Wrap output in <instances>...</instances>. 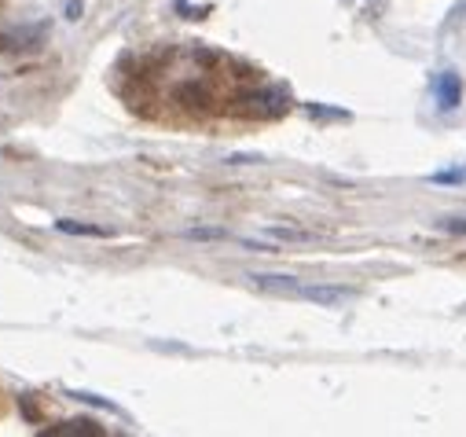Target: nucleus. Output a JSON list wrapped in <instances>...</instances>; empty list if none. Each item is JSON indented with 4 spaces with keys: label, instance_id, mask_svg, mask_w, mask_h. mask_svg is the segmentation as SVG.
<instances>
[{
    "label": "nucleus",
    "instance_id": "nucleus-1",
    "mask_svg": "<svg viewBox=\"0 0 466 437\" xmlns=\"http://www.w3.org/2000/svg\"><path fill=\"white\" fill-rule=\"evenodd\" d=\"M258 287L265 290H279V294H290V298H305V301H316V305H341L353 298L349 287H327V283H298L294 276H250Z\"/></svg>",
    "mask_w": 466,
    "mask_h": 437
},
{
    "label": "nucleus",
    "instance_id": "nucleus-2",
    "mask_svg": "<svg viewBox=\"0 0 466 437\" xmlns=\"http://www.w3.org/2000/svg\"><path fill=\"white\" fill-rule=\"evenodd\" d=\"M433 92H437V107H441V111H455L459 99H462V81H459V74L444 70V74L437 77Z\"/></svg>",
    "mask_w": 466,
    "mask_h": 437
},
{
    "label": "nucleus",
    "instance_id": "nucleus-3",
    "mask_svg": "<svg viewBox=\"0 0 466 437\" xmlns=\"http://www.w3.org/2000/svg\"><path fill=\"white\" fill-rule=\"evenodd\" d=\"M45 433H103L92 419H70V422H59V426H48Z\"/></svg>",
    "mask_w": 466,
    "mask_h": 437
},
{
    "label": "nucleus",
    "instance_id": "nucleus-4",
    "mask_svg": "<svg viewBox=\"0 0 466 437\" xmlns=\"http://www.w3.org/2000/svg\"><path fill=\"white\" fill-rule=\"evenodd\" d=\"M59 232H74V236H106V229H96V225H77V221H59Z\"/></svg>",
    "mask_w": 466,
    "mask_h": 437
},
{
    "label": "nucleus",
    "instance_id": "nucleus-5",
    "mask_svg": "<svg viewBox=\"0 0 466 437\" xmlns=\"http://www.w3.org/2000/svg\"><path fill=\"white\" fill-rule=\"evenodd\" d=\"M187 239H228V232H220V229H191V232H184Z\"/></svg>",
    "mask_w": 466,
    "mask_h": 437
}]
</instances>
